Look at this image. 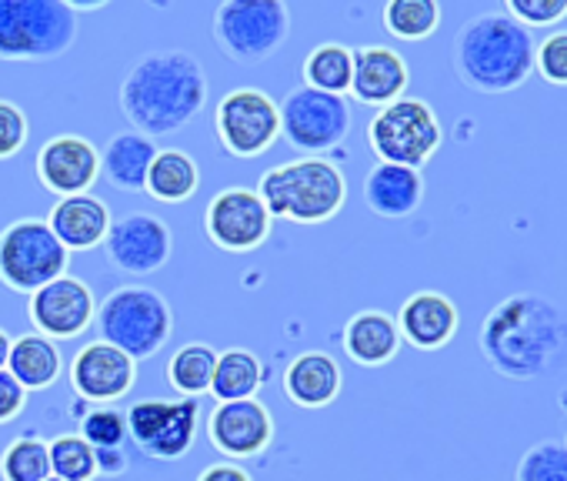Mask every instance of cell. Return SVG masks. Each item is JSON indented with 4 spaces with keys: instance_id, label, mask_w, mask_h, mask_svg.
<instances>
[{
    "instance_id": "obj_1",
    "label": "cell",
    "mask_w": 567,
    "mask_h": 481,
    "mask_svg": "<svg viewBox=\"0 0 567 481\" xmlns=\"http://www.w3.org/2000/svg\"><path fill=\"white\" fill-rule=\"evenodd\" d=\"M477 348L501 378L534 381L567 358V315L534 291L511 295L487 311Z\"/></svg>"
},
{
    "instance_id": "obj_2",
    "label": "cell",
    "mask_w": 567,
    "mask_h": 481,
    "mask_svg": "<svg viewBox=\"0 0 567 481\" xmlns=\"http://www.w3.org/2000/svg\"><path fill=\"white\" fill-rule=\"evenodd\" d=\"M121 114L144 137H167L207 108V74L190 51H151L121 84Z\"/></svg>"
},
{
    "instance_id": "obj_3",
    "label": "cell",
    "mask_w": 567,
    "mask_h": 481,
    "mask_svg": "<svg viewBox=\"0 0 567 481\" xmlns=\"http://www.w3.org/2000/svg\"><path fill=\"white\" fill-rule=\"evenodd\" d=\"M534 34L504 8L461 24L451 44L454 74L477 94H511L534 74Z\"/></svg>"
},
{
    "instance_id": "obj_4",
    "label": "cell",
    "mask_w": 567,
    "mask_h": 481,
    "mask_svg": "<svg viewBox=\"0 0 567 481\" xmlns=\"http://www.w3.org/2000/svg\"><path fill=\"white\" fill-rule=\"evenodd\" d=\"M270 217L291 224H324L341 214L348 201L344 171L328 157H298L260 174L257 187Z\"/></svg>"
},
{
    "instance_id": "obj_5",
    "label": "cell",
    "mask_w": 567,
    "mask_h": 481,
    "mask_svg": "<svg viewBox=\"0 0 567 481\" xmlns=\"http://www.w3.org/2000/svg\"><path fill=\"white\" fill-rule=\"evenodd\" d=\"M94 325L101 341L121 348L134 361H144L171 341L174 315L161 291L147 285H121L97 305Z\"/></svg>"
},
{
    "instance_id": "obj_6",
    "label": "cell",
    "mask_w": 567,
    "mask_h": 481,
    "mask_svg": "<svg viewBox=\"0 0 567 481\" xmlns=\"http://www.w3.org/2000/svg\"><path fill=\"white\" fill-rule=\"evenodd\" d=\"M68 0H0V61H54L78 41Z\"/></svg>"
},
{
    "instance_id": "obj_7",
    "label": "cell",
    "mask_w": 567,
    "mask_h": 481,
    "mask_svg": "<svg viewBox=\"0 0 567 481\" xmlns=\"http://www.w3.org/2000/svg\"><path fill=\"white\" fill-rule=\"evenodd\" d=\"M71 252L58 240L48 217H21L0 231V285L34 295L68 275Z\"/></svg>"
},
{
    "instance_id": "obj_8",
    "label": "cell",
    "mask_w": 567,
    "mask_h": 481,
    "mask_svg": "<svg viewBox=\"0 0 567 481\" xmlns=\"http://www.w3.org/2000/svg\"><path fill=\"white\" fill-rule=\"evenodd\" d=\"M214 41L234 64L267 61L291 34V8L284 0H224L214 11Z\"/></svg>"
},
{
    "instance_id": "obj_9",
    "label": "cell",
    "mask_w": 567,
    "mask_h": 481,
    "mask_svg": "<svg viewBox=\"0 0 567 481\" xmlns=\"http://www.w3.org/2000/svg\"><path fill=\"white\" fill-rule=\"evenodd\" d=\"M444 131L434 108L421 98H401L381 108L368 124V144L384 164L421 171L441 147Z\"/></svg>"
},
{
    "instance_id": "obj_10",
    "label": "cell",
    "mask_w": 567,
    "mask_h": 481,
    "mask_svg": "<svg viewBox=\"0 0 567 481\" xmlns=\"http://www.w3.org/2000/svg\"><path fill=\"white\" fill-rule=\"evenodd\" d=\"M277 114H280L284 141H288L295 151H301L305 157H324L328 151L344 144V137L354 127L348 98L324 94V91H315L305 84L295 88L277 104Z\"/></svg>"
},
{
    "instance_id": "obj_11",
    "label": "cell",
    "mask_w": 567,
    "mask_h": 481,
    "mask_svg": "<svg viewBox=\"0 0 567 481\" xmlns=\"http://www.w3.org/2000/svg\"><path fill=\"white\" fill-rule=\"evenodd\" d=\"M131 444L154 461H177L194 448L200 424L197 398H144L127 411Z\"/></svg>"
},
{
    "instance_id": "obj_12",
    "label": "cell",
    "mask_w": 567,
    "mask_h": 481,
    "mask_svg": "<svg viewBox=\"0 0 567 481\" xmlns=\"http://www.w3.org/2000/svg\"><path fill=\"white\" fill-rule=\"evenodd\" d=\"M214 131L230 157H260L280 137L277 101L260 88H234L214 111Z\"/></svg>"
},
{
    "instance_id": "obj_13",
    "label": "cell",
    "mask_w": 567,
    "mask_h": 481,
    "mask_svg": "<svg viewBox=\"0 0 567 481\" xmlns=\"http://www.w3.org/2000/svg\"><path fill=\"white\" fill-rule=\"evenodd\" d=\"M204 231L220 252L250 255V252L264 248V240L274 231V217L254 187L230 184L207 201Z\"/></svg>"
},
{
    "instance_id": "obj_14",
    "label": "cell",
    "mask_w": 567,
    "mask_h": 481,
    "mask_svg": "<svg viewBox=\"0 0 567 481\" xmlns=\"http://www.w3.org/2000/svg\"><path fill=\"white\" fill-rule=\"evenodd\" d=\"M107 262L124 275H154L171 262L174 237L171 227L151 214V211H127L117 221H111V231L104 237Z\"/></svg>"
},
{
    "instance_id": "obj_15",
    "label": "cell",
    "mask_w": 567,
    "mask_h": 481,
    "mask_svg": "<svg viewBox=\"0 0 567 481\" xmlns=\"http://www.w3.org/2000/svg\"><path fill=\"white\" fill-rule=\"evenodd\" d=\"M28 315L38 335L51 341H74L94 325L97 301H94V291L81 278L64 275L31 295Z\"/></svg>"
},
{
    "instance_id": "obj_16",
    "label": "cell",
    "mask_w": 567,
    "mask_h": 481,
    "mask_svg": "<svg viewBox=\"0 0 567 481\" xmlns=\"http://www.w3.org/2000/svg\"><path fill=\"white\" fill-rule=\"evenodd\" d=\"M207 441L227 461H247L270 448L274 441V415L264 401H217L207 415Z\"/></svg>"
},
{
    "instance_id": "obj_17",
    "label": "cell",
    "mask_w": 567,
    "mask_h": 481,
    "mask_svg": "<svg viewBox=\"0 0 567 481\" xmlns=\"http://www.w3.org/2000/svg\"><path fill=\"white\" fill-rule=\"evenodd\" d=\"M34 174L44 191L58 201L74 194H91L94 181L101 177V151L81 134H58L41 144L34 157Z\"/></svg>"
},
{
    "instance_id": "obj_18",
    "label": "cell",
    "mask_w": 567,
    "mask_h": 481,
    "mask_svg": "<svg viewBox=\"0 0 567 481\" xmlns=\"http://www.w3.org/2000/svg\"><path fill=\"white\" fill-rule=\"evenodd\" d=\"M68 378H71V388L84 401H91V405H114V401H121L134 388L137 361L127 358L121 348H114V345L97 338V341H87L74 355Z\"/></svg>"
},
{
    "instance_id": "obj_19",
    "label": "cell",
    "mask_w": 567,
    "mask_h": 481,
    "mask_svg": "<svg viewBox=\"0 0 567 481\" xmlns=\"http://www.w3.org/2000/svg\"><path fill=\"white\" fill-rule=\"evenodd\" d=\"M411 84L408 61L384 44H368L354 51V78H351V98L368 108H388L404 98Z\"/></svg>"
},
{
    "instance_id": "obj_20",
    "label": "cell",
    "mask_w": 567,
    "mask_h": 481,
    "mask_svg": "<svg viewBox=\"0 0 567 481\" xmlns=\"http://www.w3.org/2000/svg\"><path fill=\"white\" fill-rule=\"evenodd\" d=\"M398 331L401 341H408L417 351H441L454 341L461 315L457 305L441 291H414L401 311H398Z\"/></svg>"
},
{
    "instance_id": "obj_21",
    "label": "cell",
    "mask_w": 567,
    "mask_h": 481,
    "mask_svg": "<svg viewBox=\"0 0 567 481\" xmlns=\"http://www.w3.org/2000/svg\"><path fill=\"white\" fill-rule=\"evenodd\" d=\"M48 224L68 252H94L104 245V237L111 231V207L97 194L61 197L51 207Z\"/></svg>"
},
{
    "instance_id": "obj_22",
    "label": "cell",
    "mask_w": 567,
    "mask_h": 481,
    "mask_svg": "<svg viewBox=\"0 0 567 481\" xmlns=\"http://www.w3.org/2000/svg\"><path fill=\"white\" fill-rule=\"evenodd\" d=\"M424 201V177L404 164L378 161L364 177V204L378 217H411Z\"/></svg>"
},
{
    "instance_id": "obj_23",
    "label": "cell",
    "mask_w": 567,
    "mask_h": 481,
    "mask_svg": "<svg viewBox=\"0 0 567 481\" xmlns=\"http://www.w3.org/2000/svg\"><path fill=\"white\" fill-rule=\"evenodd\" d=\"M344 388V371L328 351H305L284 368V395L301 408H328Z\"/></svg>"
},
{
    "instance_id": "obj_24",
    "label": "cell",
    "mask_w": 567,
    "mask_h": 481,
    "mask_svg": "<svg viewBox=\"0 0 567 481\" xmlns=\"http://www.w3.org/2000/svg\"><path fill=\"white\" fill-rule=\"evenodd\" d=\"M401 345L404 341H401L398 321L378 308L351 315V321L344 325V335H341L344 355L361 368H381V365L394 361Z\"/></svg>"
},
{
    "instance_id": "obj_25",
    "label": "cell",
    "mask_w": 567,
    "mask_h": 481,
    "mask_svg": "<svg viewBox=\"0 0 567 481\" xmlns=\"http://www.w3.org/2000/svg\"><path fill=\"white\" fill-rule=\"evenodd\" d=\"M157 151L161 147L154 137H144L137 131H121L101 151V174L107 177L111 187H117L124 194H144L147 171H151Z\"/></svg>"
},
{
    "instance_id": "obj_26",
    "label": "cell",
    "mask_w": 567,
    "mask_h": 481,
    "mask_svg": "<svg viewBox=\"0 0 567 481\" xmlns=\"http://www.w3.org/2000/svg\"><path fill=\"white\" fill-rule=\"evenodd\" d=\"M8 371L18 378V385L24 391L51 388L61 378V371H64V358H61L58 341H51V338H44L38 331H28V335L14 338L11 358H8Z\"/></svg>"
},
{
    "instance_id": "obj_27",
    "label": "cell",
    "mask_w": 567,
    "mask_h": 481,
    "mask_svg": "<svg viewBox=\"0 0 567 481\" xmlns=\"http://www.w3.org/2000/svg\"><path fill=\"white\" fill-rule=\"evenodd\" d=\"M197 187H200V167L187 151H181V147L157 151V157L147 171L144 194H151L161 204H184L197 194Z\"/></svg>"
},
{
    "instance_id": "obj_28",
    "label": "cell",
    "mask_w": 567,
    "mask_h": 481,
    "mask_svg": "<svg viewBox=\"0 0 567 481\" xmlns=\"http://www.w3.org/2000/svg\"><path fill=\"white\" fill-rule=\"evenodd\" d=\"M264 385V365L254 351L247 348H227L217 355L214 365V381H210V395L217 401H244V398H257V388Z\"/></svg>"
},
{
    "instance_id": "obj_29",
    "label": "cell",
    "mask_w": 567,
    "mask_h": 481,
    "mask_svg": "<svg viewBox=\"0 0 567 481\" xmlns=\"http://www.w3.org/2000/svg\"><path fill=\"white\" fill-rule=\"evenodd\" d=\"M301 78H305V88H315V91H324V94H351V78H354V51L338 44V41H328V44H318L305 64H301Z\"/></svg>"
},
{
    "instance_id": "obj_30",
    "label": "cell",
    "mask_w": 567,
    "mask_h": 481,
    "mask_svg": "<svg viewBox=\"0 0 567 481\" xmlns=\"http://www.w3.org/2000/svg\"><path fill=\"white\" fill-rule=\"evenodd\" d=\"M214 365H217V351L204 341H190L184 348H177L167 361V381L181 398H200L210 395V381H214Z\"/></svg>"
},
{
    "instance_id": "obj_31",
    "label": "cell",
    "mask_w": 567,
    "mask_h": 481,
    "mask_svg": "<svg viewBox=\"0 0 567 481\" xmlns=\"http://www.w3.org/2000/svg\"><path fill=\"white\" fill-rule=\"evenodd\" d=\"M381 24L398 41H424L441 28L437 0H391L381 11Z\"/></svg>"
},
{
    "instance_id": "obj_32",
    "label": "cell",
    "mask_w": 567,
    "mask_h": 481,
    "mask_svg": "<svg viewBox=\"0 0 567 481\" xmlns=\"http://www.w3.org/2000/svg\"><path fill=\"white\" fill-rule=\"evenodd\" d=\"M0 478L4 481H44L51 478V451L38 434L14 438L0 451Z\"/></svg>"
},
{
    "instance_id": "obj_33",
    "label": "cell",
    "mask_w": 567,
    "mask_h": 481,
    "mask_svg": "<svg viewBox=\"0 0 567 481\" xmlns=\"http://www.w3.org/2000/svg\"><path fill=\"white\" fill-rule=\"evenodd\" d=\"M51 451V474L64 481H94L97 478V461L94 448L81 434H61L48 441Z\"/></svg>"
},
{
    "instance_id": "obj_34",
    "label": "cell",
    "mask_w": 567,
    "mask_h": 481,
    "mask_svg": "<svg viewBox=\"0 0 567 481\" xmlns=\"http://www.w3.org/2000/svg\"><path fill=\"white\" fill-rule=\"evenodd\" d=\"M514 481H567V448L564 441H537L517 461Z\"/></svg>"
},
{
    "instance_id": "obj_35",
    "label": "cell",
    "mask_w": 567,
    "mask_h": 481,
    "mask_svg": "<svg viewBox=\"0 0 567 481\" xmlns=\"http://www.w3.org/2000/svg\"><path fill=\"white\" fill-rule=\"evenodd\" d=\"M81 438L91 448H127V415L114 405H94L81 418Z\"/></svg>"
},
{
    "instance_id": "obj_36",
    "label": "cell",
    "mask_w": 567,
    "mask_h": 481,
    "mask_svg": "<svg viewBox=\"0 0 567 481\" xmlns=\"http://www.w3.org/2000/svg\"><path fill=\"white\" fill-rule=\"evenodd\" d=\"M534 71L547 84L567 88V31H554L534 48Z\"/></svg>"
},
{
    "instance_id": "obj_37",
    "label": "cell",
    "mask_w": 567,
    "mask_h": 481,
    "mask_svg": "<svg viewBox=\"0 0 567 481\" xmlns=\"http://www.w3.org/2000/svg\"><path fill=\"white\" fill-rule=\"evenodd\" d=\"M504 11L524 24L527 31L530 28H554L567 18V0H507Z\"/></svg>"
},
{
    "instance_id": "obj_38",
    "label": "cell",
    "mask_w": 567,
    "mask_h": 481,
    "mask_svg": "<svg viewBox=\"0 0 567 481\" xmlns=\"http://www.w3.org/2000/svg\"><path fill=\"white\" fill-rule=\"evenodd\" d=\"M28 134H31L28 114L14 101L0 98V161L14 157L28 144Z\"/></svg>"
},
{
    "instance_id": "obj_39",
    "label": "cell",
    "mask_w": 567,
    "mask_h": 481,
    "mask_svg": "<svg viewBox=\"0 0 567 481\" xmlns=\"http://www.w3.org/2000/svg\"><path fill=\"white\" fill-rule=\"evenodd\" d=\"M24 408H28V391L4 368V371H0V424H11Z\"/></svg>"
},
{
    "instance_id": "obj_40",
    "label": "cell",
    "mask_w": 567,
    "mask_h": 481,
    "mask_svg": "<svg viewBox=\"0 0 567 481\" xmlns=\"http://www.w3.org/2000/svg\"><path fill=\"white\" fill-rule=\"evenodd\" d=\"M94 461H97V474H107V478H117L131 468L127 448H94Z\"/></svg>"
},
{
    "instance_id": "obj_41",
    "label": "cell",
    "mask_w": 567,
    "mask_h": 481,
    "mask_svg": "<svg viewBox=\"0 0 567 481\" xmlns=\"http://www.w3.org/2000/svg\"><path fill=\"white\" fill-rule=\"evenodd\" d=\"M197 481H254V478H250V471H247L244 464H237V461H214V464H207V468L197 474Z\"/></svg>"
},
{
    "instance_id": "obj_42",
    "label": "cell",
    "mask_w": 567,
    "mask_h": 481,
    "mask_svg": "<svg viewBox=\"0 0 567 481\" xmlns=\"http://www.w3.org/2000/svg\"><path fill=\"white\" fill-rule=\"evenodd\" d=\"M11 345H14V338L4 331V328H0V371H4L8 368V358H11Z\"/></svg>"
},
{
    "instance_id": "obj_43",
    "label": "cell",
    "mask_w": 567,
    "mask_h": 481,
    "mask_svg": "<svg viewBox=\"0 0 567 481\" xmlns=\"http://www.w3.org/2000/svg\"><path fill=\"white\" fill-rule=\"evenodd\" d=\"M44 481H64V478H54V474H51V478H44Z\"/></svg>"
},
{
    "instance_id": "obj_44",
    "label": "cell",
    "mask_w": 567,
    "mask_h": 481,
    "mask_svg": "<svg viewBox=\"0 0 567 481\" xmlns=\"http://www.w3.org/2000/svg\"><path fill=\"white\" fill-rule=\"evenodd\" d=\"M564 448H567V434H564Z\"/></svg>"
}]
</instances>
